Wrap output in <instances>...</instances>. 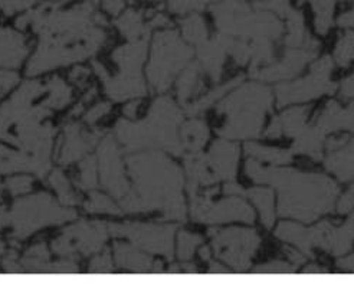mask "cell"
I'll return each mask as SVG.
<instances>
[{"mask_svg":"<svg viewBox=\"0 0 354 285\" xmlns=\"http://www.w3.org/2000/svg\"><path fill=\"white\" fill-rule=\"evenodd\" d=\"M246 174L257 183L277 187L281 215L303 222H313L320 215L333 212L339 196L337 185L323 174L263 167L254 158L246 162Z\"/></svg>","mask_w":354,"mask_h":285,"instance_id":"1","label":"cell"},{"mask_svg":"<svg viewBox=\"0 0 354 285\" xmlns=\"http://www.w3.org/2000/svg\"><path fill=\"white\" fill-rule=\"evenodd\" d=\"M134 193L143 212L162 210L167 219L185 221L183 176L170 158L162 153H143L129 157Z\"/></svg>","mask_w":354,"mask_h":285,"instance_id":"2","label":"cell"},{"mask_svg":"<svg viewBox=\"0 0 354 285\" xmlns=\"http://www.w3.org/2000/svg\"><path fill=\"white\" fill-rule=\"evenodd\" d=\"M183 111L169 97L154 101L145 121L131 122L122 120L117 126V137L127 150L163 149L176 156H183V149L177 134Z\"/></svg>","mask_w":354,"mask_h":285,"instance_id":"3","label":"cell"},{"mask_svg":"<svg viewBox=\"0 0 354 285\" xmlns=\"http://www.w3.org/2000/svg\"><path fill=\"white\" fill-rule=\"evenodd\" d=\"M271 105L272 94L267 85L257 82L241 85L218 105V113L226 117V122L218 131L219 136L227 140L258 137Z\"/></svg>","mask_w":354,"mask_h":285,"instance_id":"4","label":"cell"},{"mask_svg":"<svg viewBox=\"0 0 354 285\" xmlns=\"http://www.w3.org/2000/svg\"><path fill=\"white\" fill-rule=\"evenodd\" d=\"M210 10L219 32L232 38L275 41L284 30L275 13L258 8L252 9L245 0H219L212 5Z\"/></svg>","mask_w":354,"mask_h":285,"instance_id":"5","label":"cell"},{"mask_svg":"<svg viewBox=\"0 0 354 285\" xmlns=\"http://www.w3.org/2000/svg\"><path fill=\"white\" fill-rule=\"evenodd\" d=\"M192 57L193 49L180 39L179 33L171 29L158 32L147 68L153 90L157 93L166 91L174 78L190 64Z\"/></svg>","mask_w":354,"mask_h":285,"instance_id":"6","label":"cell"},{"mask_svg":"<svg viewBox=\"0 0 354 285\" xmlns=\"http://www.w3.org/2000/svg\"><path fill=\"white\" fill-rule=\"evenodd\" d=\"M215 254L236 271L250 268L251 259L261 245V239L254 229L229 228L209 230Z\"/></svg>","mask_w":354,"mask_h":285,"instance_id":"7","label":"cell"},{"mask_svg":"<svg viewBox=\"0 0 354 285\" xmlns=\"http://www.w3.org/2000/svg\"><path fill=\"white\" fill-rule=\"evenodd\" d=\"M333 59L323 57L318 59L308 77L292 84H282L277 86L278 107H286L292 102H303L326 94H333L337 90V85L331 82L330 75L333 73Z\"/></svg>","mask_w":354,"mask_h":285,"instance_id":"8","label":"cell"},{"mask_svg":"<svg viewBox=\"0 0 354 285\" xmlns=\"http://www.w3.org/2000/svg\"><path fill=\"white\" fill-rule=\"evenodd\" d=\"M73 210L59 209L48 194H38L21 203H16L9 219H15V230L19 237H26L32 230L45 225L62 222L74 218Z\"/></svg>","mask_w":354,"mask_h":285,"instance_id":"9","label":"cell"},{"mask_svg":"<svg viewBox=\"0 0 354 285\" xmlns=\"http://www.w3.org/2000/svg\"><path fill=\"white\" fill-rule=\"evenodd\" d=\"M192 198V218L202 223H223V222H245L252 223L255 213L239 194H231V198L212 202V196L198 193Z\"/></svg>","mask_w":354,"mask_h":285,"instance_id":"10","label":"cell"},{"mask_svg":"<svg viewBox=\"0 0 354 285\" xmlns=\"http://www.w3.org/2000/svg\"><path fill=\"white\" fill-rule=\"evenodd\" d=\"M110 232L114 237H126L131 239L138 248L149 252L173 257V239L176 226L173 225H154V223H127L111 225Z\"/></svg>","mask_w":354,"mask_h":285,"instance_id":"11","label":"cell"},{"mask_svg":"<svg viewBox=\"0 0 354 285\" xmlns=\"http://www.w3.org/2000/svg\"><path fill=\"white\" fill-rule=\"evenodd\" d=\"M318 52V42L314 41L310 35L303 48H290L284 58L279 62L268 65V66H259L251 69V77L262 81V82H275L281 80H290L299 74L304 66L317 57Z\"/></svg>","mask_w":354,"mask_h":285,"instance_id":"12","label":"cell"},{"mask_svg":"<svg viewBox=\"0 0 354 285\" xmlns=\"http://www.w3.org/2000/svg\"><path fill=\"white\" fill-rule=\"evenodd\" d=\"M101 176L105 189L111 192L120 201L131 190L126 174H124L118 149L111 137L102 141L101 146Z\"/></svg>","mask_w":354,"mask_h":285,"instance_id":"13","label":"cell"},{"mask_svg":"<svg viewBox=\"0 0 354 285\" xmlns=\"http://www.w3.org/2000/svg\"><path fill=\"white\" fill-rule=\"evenodd\" d=\"M80 232L74 234L73 229H68L64 237L54 243V249L61 255L73 252L74 249H80L84 254H90L98 251L101 245L107 238V228L100 222L91 225L77 226Z\"/></svg>","mask_w":354,"mask_h":285,"instance_id":"14","label":"cell"},{"mask_svg":"<svg viewBox=\"0 0 354 285\" xmlns=\"http://www.w3.org/2000/svg\"><path fill=\"white\" fill-rule=\"evenodd\" d=\"M234 44V38L225 33H218L215 39L205 41L203 44L198 45L196 53L199 58V65L209 77L218 82L222 78V71L225 65V59L231 46Z\"/></svg>","mask_w":354,"mask_h":285,"instance_id":"15","label":"cell"},{"mask_svg":"<svg viewBox=\"0 0 354 285\" xmlns=\"http://www.w3.org/2000/svg\"><path fill=\"white\" fill-rule=\"evenodd\" d=\"M206 158L218 182L234 181V177L236 176L239 158V149L236 145L227 141V138L218 140L210 147Z\"/></svg>","mask_w":354,"mask_h":285,"instance_id":"16","label":"cell"},{"mask_svg":"<svg viewBox=\"0 0 354 285\" xmlns=\"http://www.w3.org/2000/svg\"><path fill=\"white\" fill-rule=\"evenodd\" d=\"M185 167H186V174H187V189L189 194L194 196L201 193L202 187L215 185L218 181L212 172L206 154H202L201 151L198 153H189L185 156Z\"/></svg>","mask_w":354,"mask_h":285,"instance_id":"17","label":"cell"},{"mask_svg":"<svg viewBox=\"0 0 354 285\" xmlns=\"http://www.w3.org/2000/svg\"><path fill=\"white\" fill-rule=\"evenodd\" d=\"M317 126L326 134L340 130L354 133V102H351L347 109H343L337 101H330L318 117Z\"/></svg>","mask_w":354,"mask_h":285,"instance_id":"18","label":"cell"},{"mask_svg":"<svg viewBox=\"0 0 354 285\" xmlns=\"http://www.w3.org/2000/svg\"><path fill=\"white\" fill-rule=\"evenodd\" d=\"M147 52V38L131 41L129 45L115 50L114 59L120 66L121 75L141 77V65Z\"/></svg>","mask_w":354,"mask_h":285,"instance_id":"19","label":"cell"},{"mask_svg":"<svg viewBox=\"0 0 354 285\" xmlns=\"http://www.w3.org/2000/svg\"><path fill=\"white\" fill-rule=\"evenodd\" d=\"M310 109H304V107H299V109H291L282 113L281 116L275 117L268 127L267 136L268 138H278L282 136L287 137H295L298 133L306 127V120L308 117Z\"/></svg>","mask_w":354,"mask_h":285,"instance_id":"20","label":"cell"},{"mask_svg":"<svg viewBox=\"0 0 354 285\" xmlns=\"http://www.w3.org/2000/svg\"><path fill=\"white\" fill-rule=\"evenodd\" d=\"M294 138L295 141L291 150L292 153L306 154L314 160L323 158L326 133L317 124H314V126H306Z\"/></svg>","mask_w":354,"mask_h":285,"instance_id":"21","label":"cell"},{"mask_svg":"<svg viewBox=\"0 0 354 285\" xmlns=\"http://www.w3.org/2000/svg\"><path fill=\"white\" fill-rule=\"evenodd\" d=\"M26 55L25 41L19 33L0 28V65L19 66Z\"/></svg>","mask_w":354,"mask_h":285,"instance_id":"22","label":"cell"},{"mask_svg":"<svg viewBox=\"0 0 354 285\" xmlns=\"http://www.w3.org/2000/svg\"><path fill=\"white\" fill-rule=\"evenodd\" d=\"M183 154L201 151L209 140V129L203 120L192 118L186 121L179 133Z\"/></svg>","mask_w":354,"mask_h":285,"instance_id":"23","label":"cell"},{"mask_svg":"<svg viewBox=\"0 0 354 285\" xmlns=\"http://www.w3.org/2000/svg\"><path fill=\"white\" fill-rule=\"evenodd\" d=\"M68 142L65 145V149L62 151L61 162L68 163L74 162V160L84 156L86 150H90L94 146V141L98 138V136L94 134H81V130L78 126L68 127Z\"/></svg>","mask_w":354,"mask_h":285,"instance_id":"24","label":"cell"},{"mask_svg":"<svg viewBox=\"0 0 354 285\" xmlns=\"http://www.w3.org/2000/svg\"><path fill=\"white\" fill-rule=\"evenodd\" d=\"M115 259L120 266L134 273H147L153 270V261L138 252L136 248L126 245V243H117L115 245Z\"/></svg>","mask_w":354,"mask_h":285,"instance_id":"25","label":"cell"},{"mask_svg":"<svg viewBox=\"0 0 354 285\" xmlns=\"http://www.w3.org/2000/svg\"><path fill=\"white\" fill-rule=\"evenodd\" d=\"M277 238L286 241L298 249H301L306 255L313 257V243L310 238V228H304L298 223H281L275 230Z\"/></svg>","mask_w":354,"mask_h":285,"instance_id":"26","label":"cell"},{"mask_svg":"<svg viewBox=\"0 0 354 285\" xmlns=\"http://www.w3.org/2000/svg\"><path fill=\"white\" fill-rule=\"evenodd\" d=\"M353 243H354V215H351V218L342 228L333 226L324 251L335 257H342L350 251Z\"/></svg>","mask_w":354,"mask_h":285,"instance_id":"27","label":"cell"},{"mask_svg":"<svg viewBox=\"0 0 354 285\" xmlns=\"http://www.w3.org/2000/svg\"><path fill=\"white\" fill-rule=\"evenodd\" d=\"M117 28L120 32L130 41H137V39H145L149 37L150 26L145 25L143 15L137 10H127L124 12L118 19H117Z\"/></svg>","mask_w":354,"mask_h":285,"instance_id":"28","label":"cell"},{"mask_svg":"<svg viewBox=\"0 0 354 285\" xmlns=\"http://www.w3.org/2000/svg\"><path fill=\"white\" fill-rule=\"evenodd\" d=\"M245 196H248L261 213V221L267 229H271L275 222V212H274V193L271 189H250L243 190Z\"/></svg>","mask_w":354,"mask_h":285,"instance_id":"29","label":"cell"},{"mask_svg":"<svg viewBox=\"0 0 354 285\" xmlns=\"http://www.w3.org/2000/svg\"><path fill=\"white\" fill-rule=\"evenodd\" d=\"M245 150H246V154H250L254 160H259V162L270 163L274 166H286L291 163L292 160V151L290 150L265 147V146L257 145V142H248Z\"/></svg>","mask_w":354,"mask_h":285,"instance_id":"30","label":"cell"},{"mask_svg":"<svg viewBox=\"0 0 354 285\" xmlns=\"http://www.w3.org/2000/svg\"><path fill=\"white\" fill-rule=\"evenodd\" d=\"M201 84V65L198 62L189 64L182 73L179 80H177V97L179 101L185 105L190 97L198 93Z\"/></svg>","mask_w":354,"mask_h":285,"instance_id":"31","label":"cell"},{"mask_svg":"<svg viewBox=\"0 0 354 285\" xmlns=\"http://www.w3.org/2000/svg\"><path fill=\"white\" fill-rule=\"evenodd\" d=\"M242 81H243V77H238V78H234L232 81H229V82H226V84H223V85L216 86L214 91L207 93L206 95L201 97L199 100H196L194 102H192V104H185V107H186L185 111H186L187 114H190V116H198V114L206 111V110L209 109V107L214 105V102H216L218 100H221L222 97H225L229 91L232 90L234 86H238Z\"/></svg>","mask_w":354,"mask_h":285,"instance_id":"32","label":"cell"},{"mask_svg":"<svg viewBox=\"0 0 354 285\" xmlns=\"http://www.w3.org/2000/svg\"><path fill=\"white\" fill-rule=\"evenodd\" d=\"M180 28H182L183 38L192 45L198 46L205 41H207L206 24L203 21V17L196 12L185 15V17L180 21Z\"/></svg>","mask_w":354,"mask_h":285,"instance_id":"33","label":"cell"},{"mask_svg":"<svg viewBox=\"0 0 354 285\" xmlns=\"http://www.w3.org/2000/svg\"><path fill=\"white\" fill-rule=\"evenodd\" d=\"M287 37H286V45L288 48H301L304 46L308 33L306 30L304 25V16L299 10L292 9L287 13Z\"/></svg>","mask_w":354,"mask_h":285,"instance_id":"34","label":"cell"},{"mask_svg":"<svg viewBox=\"0 0 354 285\" xmlns=\"http://www.w3.org/2000/svg\"><path fill=\"white\" fill-rule=\"evenodd\" d=\"M310 2L315 15V29L320 35H326L333 26L335 5L346 0H310Z\"/></svg>","mask_w":354,"mask_h":285,"instance_id":"35","label":"cell"},{"mask_svg":"<svg viewBox=\"0 0 354 285\" xmlns=\"http://www.w3.org/2000/svg\"><path fill=\"white\" fill-rule=\"evenodd\" d=\"M334 58L340 66H347L354 59V32H347L339 39Z\"/></svg>","mask_w":354,"mask_h":285,"instance_id":"36","label":"cell"},{"mask_svg":"<svg viewBox=\"0 0 354 285\" xmlns=\"http://www.w3.org/2000/svg\"><path fill=\"white\" fill-rule=\"evenodd\" d=\"M203 243L202 237L196 234H190L183 230V232L179 234V246H177V255L182 261H189L194 255V251L199 245Z\"/></svg>","mask_w":354,"mask_h":285,"instance_id":"37","label":"cell"},{"mask_svg":"<svg viewBox=\"0 0 354 285\" xmlns=\"http://www.w3.org/2000/svg\"><path fill=\"white\" fill-rule=\"evenodd\" d=\"M50 85H52V91H50V98L48 104H52L58 107V109H61V107H64L71 98L69 88L58 78L52 80Z\"/></svg>","mask_w":354,"mask_h":285,"instance_id":"38","label":"cell"},{"mask_svg":"<svg viewBox=\"0 0 354 285\" xmlns=\"http://www.w3.org/2000/svg\"><path fill=\"white\" fill-rule=\"evenodd\" d=\"M86 210L88 212H109V213H120V209L113 203V201H110L105 196L100 194V193H94L91 196L90 202L86 203Z\"/></svg>","mask_w":354,"mask_h":285,"instance_id":"39","label":"cell"},{"mask_svg":"<svg viewBox=\"0 0 354 285\" xmlns=\"http://www.w3.org/2000/svg\"><path fill=\"white\" fill-rule=\"evenodd\" d=\"M39 2V0H0V10L6 16H13L24 10L30 9Z\"/></svg>","mask_w":354,"mask_h":285,"instance_id":"40","label":"cell"},{"mask_svg":"<svg viewBox=\"0 0 354 285\" xmlns=\"http://www.w3.org/2000/svg\"><path fill=\"white\" fill-rule=\"evenodd\" d=\"M50 183H52V186L55 187V190L59 193L62 201H69L71 199V202H73L74 196H73V193H71L65 176L61 172H55L54 174L50 176Z\"/></svg>","mask_w":354,"mask_h":285,"instance_id":"41","label":"cell"},{"mask_svg":"<svg viewBox=\"0 0 354 285\" xmlns=\"http://www.w3.org/2000/svg\"><path fill=\"white\" fill-rule=\"evenodd\" d=\"M255 273H259V274H291V273H295V265L292 266L286 262L274 261L271 264L258 266Z\"/></svg>","mask_w":354,"mask_h":285,"instance_id":"42","label":"cell"},{"mask_svg":"<svg viewBox=\"0 0 354 285\" xmlns=\"http://www.w3.org/2000/svg\"><path fill=\"white\" fill-rule=\"evenodd\" d=\"M94 160L86 158V162L81 167V183L84 187H94L95 186V169Z\"/></svg>","mask_w":354,"mask_h":285,"instance_id":"43","label":"cell"},{"mask_svg":"<svg viewBox=\"0 0 354 285\" xmlns=\"http://www.w3.org/2000/svg\"><path fill=\"white\" fill-rule=\"evenodd\" d=\"M8 186L10 189V193L21 194L32 187V179L30 177H13V179L8 181Z\"/></svg>","mask_w":354,"mask_h":285,"instance_id":"44","label":"cell"},{"mask_svg":"<svg viewBox=\"0 0 354 285\" xmlns=\"http://www.w3.org/2000/svg\"><path fill=\"white\" fill-rule=\"evenodd\" d=\"M104 10L111 16H120L130 0H100Z\"/></svg>","mask_w":354,"mask_h":285,"instance_id":"45","label":"cell"},{"mask_svg":"<svg viewBox=\"0 0 354 285\" xmlns=\"http://www.w3.org/2000/svg\"><path fill=\"white\" fill-rule=\"evenodd\" d=\"M109 111H110V105H109L107 102H102V104L95 105L93 110H90V113L86 114L85 118H86L88 122H95L97 120H100L101 117H104Z\"/></svg>","mask_w":354,"mask_h":285,"instance_id":"46","label":"cell"},{"mask_svg":"<svg viewBox=\"0 0 354 285\" xmlns=\"http://www.w3.org/2000/svg\"><path fill=\"white\" fill-rule=\"evenodd\" d=\"M113 265L109 254H104L102 257H98L91 264V271H111Z\"/></svg>","mask_w":354,"mask_h":285,"instance_id":"47","label":"cell"},{"mask_svg":"<svg viewBox=\"0 0 354 285\" xmlns=\"http://www.w3.org/2000/svg\"><path fill=\"white\" fill-rule=\"evenodd\" d=\"M150 28H170L171 26V22L167 16H165L163 13L160 12H154L153 16H151V21L149 24Z\"/></svg>","mask_w":354,"mask_h":285,"instance_id":"48","label":"cell"},{"mask_svg":"<svg viewBox=\"0 0 354 285\" xmlns=\"http://www.w3.org/2000/svg\"><path fill=\"white\" fill-rule=\"evenodd\" d=\"M17 82V77L15 74H8V73H0V95L5 94L10 86Z\"/></svg>","mask_w":354,"mask_h":285,"instance_id":"49","label":"cell"},{"mask_svg":"<svg viewBox=\"0 0 354 285\" xmlns=\"http://www.w3.org/2000/svg\"><path fill=\"white\" fill-rule=\"evenodd\" d=\"M340 93L344 98H354V74L342 82Z\"/></svg>","mask_w":354,"mask_h":285,"instance_id":"50","label":"cell"},{"mask_svg":"<svg viewBox=\"0 0 354 285\" xmlns=\"http://www.w3.org/2000/svg\"><path fill=\"white\" fill-rule=\"evenodd\" d=\"M339 25L342 28H346V29H350L353 28L354 29V9L350 10V12H346L343 13L340 17H339Z\"/></svg>","mask_w":354,"mask_h":285,"instance_id":"51","label":"cell"},{"mask_svg":"<svg viewBox=\"0 0 354 285\" xmlns=\"http://www.w3.org/2000/svg\"><path fill=\"white\" fill-rule=\"evenodd\" d=\"M348 141V138L347 137H342V138H333V140H330L328 142H327V150H328V153H331V151H335V150H339L340 147H343L346 142Z\"/></svg>","mask_w":354,"mask_h":285,"instance_id":"52","label":"cell"},{"mask_svg":"<svg viewBox=\"0 0 354 285\" xmlns=\"http://www.w3.org/2000/svg\"><path fill=\"white\" fill-rule=\"evenodd\" d=\"M284 252H286V254H287V257H288L292 262H295L297 265L303 264V262L306 261V255H301V254H298V251H295V249H292V248H286V249H284Z\"/></svg>","mask_w":354,"mask_h":285,"instance_id":"53","label":"cell"},{"mask_svg":"<svg viewBox=\"0 0 354 285\" xmlns=\"http://www.w3.org/2000/svg\"><path fill=\"white\" fill-rule=\"evenodd\" d=\"M337 265L340 266V268H343V270H347V271H350V273H354V257L340 259Z\"/></svg>","mask_w":354,"mask_h":285,"instance_id":"54","label":"cell"},{"mask_svg":"<svg viewBox=\"0 0 354 285\" xmlns=\"http://www.w3.org/2000/svg\"><path fill=\"white\" fill-rule=\"evenodd\" d=\"M138 101H134L131 104H129L126 109H124V114H126L129 118H134L136 117V111H137V107H138Z\"/></svg>","mask_w":354,"mask_h":285,"instance_id":"55","label":"cell"},{"mask_svg":"<svg viewBox=\"0 0 354 285\" xmlns=\"http://www.w3.org/2000/svg\"><path fill=\"white\" fill-rule=\"evenodd\" d=\"M304 273H307V274H327L328 271L324 270V268H320V266L311 265V266H307V268L304 270Z\"/></svg>","mask_w":354,"mask_h":285,"instance_id":"56","label":"cell"},{"mask_svg":"<svg viewBox=\"0 0 354 285\" xmlns=\"http://www.w3.org/2000/svg\"><path fill=\"white\" fill-rule=\"evenodd\" d=\"M201 257L205 259V261H209L210 257H212V249L209 246H202L201 249Z\"/></svg>","mask_w":354,"mask_h":285,"instance_id":"57","label":"cell"},{"mask_svg":"<svg viewBox=\"0 0 354 285\" xmlns=\"http://www.w3.org/2000/svg\"><path fill=\"white\" fill-rule=\"evenodd\" d=\"M210 273H221V274H223V273H226V268H225V266L219 265V264H212L210 265Z\"/></svg>","mask_w":354,"mask_h":285,"instance_id":"58","label":"cell"},{"mask_svg":"<svg viewBox=\"0 0 354 285\" xmlns=\"http://www.w3.org/2000/svg\"><path fill=\"white\" fill-rule=\"evenodd\" d=\"M183 268L187 271V273H196V266L194 265H189V264H186Z\"/></svg>","mask_w":354,"mask_h":285,"instance_id":"59","label":"cell"},{"mask_svg":"<svg viewBox=\"0 0 354 285\" xmlns=\"http://www.w3.org/2000/svg\"><path fill=\"white\" fill-rule=\"evenodd\" d=\"M306 0H298V5H301V3H304Z\"/></svg>","mask_w":354,"mask_h":285,"instance_id":"60","label":"cell"}]
</instances>
